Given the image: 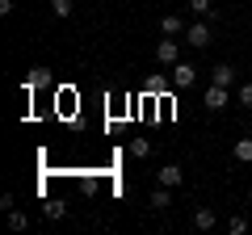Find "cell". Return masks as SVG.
I'll list each match as a JSON object with an SVG mask.
<instances>
[{
	"label": "cell",
	"mask_w": 252,
	"mask_h": 235,
	"mask_svg": "<svg viewBox=\"0 0 252 235\" xmlns=\"http://www.w3.org/2000/svg\"><path fill=\"white\" fill-rule=\"evenodd\" d=\"M185 42L193 46V51H206V46L215 42V29H210L206 21H193V26H185Z\"/></svg>",
	"instance_id": "1"
},
{
	"label": "cell",
	"mask_w": 252,
	"mask_h": 235,
	"mask_svg": "<svg viewBox=\"0 0 252 235\" xmlns=\"http://www.w3.org/2000/svg\"><path fill=\"white\" fill-rule=\"evenodd\" d=\"M156 63H160V67L181 63V46H177V38H168V34H164L160 42H156Z\"/></svg>",
	"instance_id": "2"
},
{
	"label": "cell",
	"mask_w": 252,
	"mask_h": 235,
	"mask_svg": "<svg viewBox=\"0 0 252 235\" xmlns=\"http://www.w3.org/2000/svg\"><path fill=\"white\" fill-rule=\"evenodd\" d=\"M168 80H172V88H193V84H198V67L193 63H172Z\"/></svg>",
	"instance_id": "3"
},
{
	"label": "cell",
	"mask_w": 252,
	"mask_h": 235,
	"mask_svg": "<svg viewBox=\"0 0 252 235\" xmlns=\"http://www.w3.org/2000/svg\"><path fill=\"white\" fill-rule=\"evenodd\" d=\"M202 105H206L210 114H219V109H227V105H231V97H227V88H223V84H210V88L202 92Z\"/></svg>",
	"instance_id": "4"
},
{
	"label": "cell",
	"mask_w": 252,
	"mask_h": 235,
	"mask_svg": "<svg viewBox=\"0 0 252 235\" xmlns=\"http://www.w3.org/2000/svg\"><path fill=\"white\" fill-rule=\"evenodd\" d=\"M215 223H219V214L210 206H198L193 210V231H215Z\"/></svg>",
	"instance_id": "5"
},
{
	"label": "cell",
	"mask_w": 252,
	"mask_h": 235,
	"mask_svg": "<svg viewBox=\"0 0 252 235\" xmlns=\"http://www.w3.org/2000/svg\"><path fill=\"white\" fill-rule=\"evenodd\" d=\"M210 84H223V88H231V84H235V67H231V63L210 67Z\"/></svg>",
	"instance_id": "6"
},
{
	"label": "cell",
	"mask_w": 252,
	"mask_h": 235,
	"mask_svg": "<svg viewBox=\"0 0 252 235\" xmlns=\"http://www.w3.org/2000/svg\"><path fill=\"white\" fill-rule=\"evenodd\" d=\"M51 84V72L46 67H30V76H26V92H38V88H46Z\"/></svg>",
	"instance_id": "7"
},
{
	"label": "cell",
	"mask_w": 252,
	"mask_h": 235,
	"mask_svg": "<svg viewBox=\"0 0 252 235\" xmlns=\"http://www.w3.org/2000/svg\"><path fill=\"white\" fill-rule=\"evenodd\" d=\"M147 206H152V210H168L172 206V189H168V185H156V193L147 198Z\"/></svg>",
	"instance_id": "8"
},
{
	"label": "cell",
	"mask_w": 252,
	"mask_h": 235,
	"mask_svg": "<svg viewBox=\"0 0 252 235\" xmlns=\"http://www.w3.org/2000/svg\"><path fill=\"white\" fill-rule=\"evenodd\" d=\"M181 181H185V172H181L177 164H164V168H160V185H168V189H177Z\"/></svg>",
	"instance_id": "9"
},
{
	"label": "cell",
	"mask_w": 252,
	"mask_h": 235,
	"mask_svg": "<svg viewBox=\"0 0 252 235\" xmlns=\"http://www.w3.org/2000/svg\"><path fill=\"white\" fill-rule=\"evenodd\" d=\"M160 34H168V38H177V34H185V21H181L177 13H168V17H160Z\"/></svg>",
	"instance_id": "10"
},
{
	"label": "cell",
	"mask_w": 252,
	"mask_h": 235,
	"mask_svg": "<svg viewBox=\"0 0 252 235\" xmlns=\"http://www.w3.org/2000/svg\"><path fill=\"white\" fill-rule=\"evenodd\" d=\"M231 155H235V160H240V164H252V139H235Z\"/></svg>",
	"instance_id": "11"
},
{
	"label": "cell",
	"mask_w": 252,
	"mask_h": 235,
	"mask_svg": "<svg viewBox=\"0 0 252 235\" xmlns=\"http://www.w3.org/2000/svg\"><path fill=\"white\" fill-rule=\"evenodd\" d=\"M130 155H135V160H147V155H152V143H147V139H130Z\"/></svg>",
	"instance_id": "12"
},
{
	"label": "cell",
	"mask_w": 252,
	"mask_h": 235,
	"mask_svg": "<svg viewBox=\"0 0 252 235\" xmlns=\"http://www.w3.org/2000/svg\"><path fill=\"white\" fill-rule=\"evenodd\" d=\"M235 105L252 109V80H244V84H240V92H235Z\"/></svg>",
	"instance_id": "13"
},
{
	"label": "cell",
	"mask_w": 252,
	"mask_h": 235,
	"mask_svg": "<svg viewBox=\"0 0 252 235\" xmlns=\"http://www.w3.org/2000/svg\"><path fill=\"white\" fill-rule=\"evenodd\" d=\"M227 231H231V235H244V231H248V218H244V214H231V218H227Z\"/></svg>",
	"instance_id": "14"
},
{
	"label": "cell",
	"mask_w": 252,
	"mask_h": 235,
	"mask_svg": "<svg viewBox=\"0 0 252 235\" xmlns=\"http://www.w3.org/2000/svg\"><path fill=\"white\" fill-rule=\"evenodd\" d=\"M9 227H13V231H26V227H30V218L21 214L17 206H13V210H9Z\"/></svg>",
	"instance_id": "15"
},
{
	"label": "cell",
	"mask_w": 252,
	"mask_h": 235,
	"mask_svg": "<svg viewBox=\"0 0 252 235\" xmlns=\"http://www.w3.org/2000/svg\"><path fill=\"white\" fill-rule=\"evenodd\" d=\"M51 13H55V17H72V0H51Z\"/></svg>",
	"instance_id": "16"
},
{
	"label": "cell",
	"mask_w": 252,
	"mask_h": 235,
	"mask_svg": "<svg viewBox=\"0 0 252 235\" xmlns=\"http://www.w3.org/2000/svg\"><path fill=\"white\" fill-rule=\"evenodd\" d=\"M42 214H46V218H63V214H67V206H63V202H46Z\"/></svg>",
	"instance_id": "17"
},
{
	"label": "cell",
	"mask_w": 252,
	"mask_h": 235,
	"mask_svg": "<svg viewBox=\"0 0 252 235\" xmlns=\"http://www.w3.org/2000/svg\"><path fill=\"white\" fill-rule=\"evenodd\" d=\"M168 84H172V80H164V76H152V80H147V92H164Z\"/></svg>",
	"instance_id": "18"
},
{
	"label": "cell",
	"mask_w": 252,
	"mask_h": 235,
	"mask_svg": "<svg viewBox=\"0 0 252 235\" xmlns=\"http://www.w3.org/2000/svg\"><path fill=\"white\" fill-rule=\"evenodd\" d=\"M189 9L198 13V17H206V13H210V0H189Z\"/></svg>",
	"instance_id": "19"
}]
</instances>
